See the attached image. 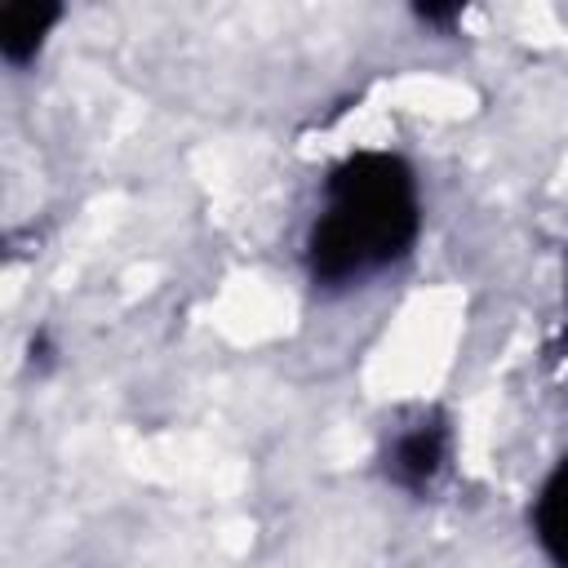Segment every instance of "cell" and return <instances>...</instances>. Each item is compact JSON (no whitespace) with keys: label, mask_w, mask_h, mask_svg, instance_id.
Segmentation results:
<instances>
[{"label":"cell","mask_w":568,"mask_h":568,"mask_svg":"<svg viewBox=\"0 0 568 568\" xmlns=\"http://www.w3.org/2000/svg\"><path fill=\"white\" fill-rule=\"evenodd\" d=\"M417 18L422 22H435V27H448L462 18V4H417Z\"/></svg>","instance_id":"5b68a950"},{"label":"cell","mask_w":568,"mask_h":568,"mask_svg":"<svg viewBox=\"0 0 568 568\" xmlns=\"http://www.w3.org/2000/svg\"><path fill=\"white\" fill-rule=\"evenodd\" d=\"M422 231L417 178L395 151H351L324 178L320 217L306 231V271L324 288L399 262Z\"/></svg>","instance_id":"6da1fadb"},{"label":"cell","mask_w":568,"mask_h":568,"mask_svg":"<svg viewBox=\"0 0 568 568\" xmlns=\"http://www.w3.org/2000/svg\"><path fill=\"white\" fill-rule=\"evenodd\" d=\"M62 18V4L53 0H13L0 9V58L9 67H27L44 36L53 31V22Z\"/></svg>","instance_id":"3957f363"},{"label":"cell","mask_w":568,"mask_h":568,"mask_svg":"<svg viewBox=\"0 0 568 568\" xmlns=\"http://www.w3.org/2000/svg\"><path fill=\"white\" fill-rule=\"evenodd\" d=\"M532 537L555 568H568V453L555 462L532 501Z\"/></svg>","instance_id":"277c9868"},{"label":"cell","mask_w":568,"mask_h":568,"mask_svg":"<svg viewBox=\"0 0 568 568\" xmlns=\"http://www.w3.org/2000/svg\"><path fill=\"white\" fill-rule=\"evenodd\" d=\"M448 466V422L439 413L408 422L382 453V470L404 493H426Z\"/></svg>","instance_id":"7a4b0ae2"}]
</instances>
